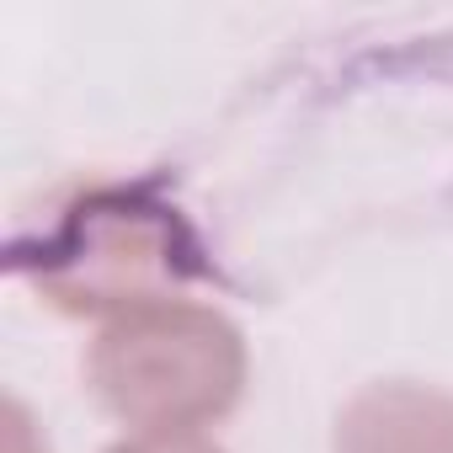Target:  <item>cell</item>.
I'll return each mask as SVG.
<instances>
[{"label": "cell", "mask_w": 453, "mask_h": 453, "mask_svg": "<svg viewBox=\"0 0 453 453\" xmlns=\"http://www.w3.org/2000/svg\"><path fill=\"white\" fill-rule=\"evenodd\" d=\"M86 379L134 432H197L241 400L246 342L213 304L160 299L96 331Z\"/></svg>", "instance_id": "cell-1"}, {"label": "cell", "mask_w": 453, "mask_h": 453, "mask_svg": "<svg viewBox=\"0 0 453 453\" xmlns=\"http://www.w3.org/2000/svg\"><path fill=\"white\" fill-rule=\"evenodd\" d=\"M33 267L59 310L112 320L139 304L181 299V283H192L203 262L176 208L139 187H96L54 219Z\"/></svg>", "instance_id": "cell-2"}, {"label": "cell", "mask_w": 453, "mask_h": 453, "mask_svg": "<svg viewBox=\"0 0 453 453\" xmlns=\"http://www.w3.org/2000/svg\"><path fill=\"white\" fill-rule=\"evenodd\" d=\"M336 453H453V395L426 384H368L336 416Z\"/></svg>", "instance_id": "cell-3"}, {"label": "cell", "mask_w": 453, "mask_h": 453, "mask_svg": "<svg viewBox=\"0 0 453 453\" xmlns=\"http://www.w3.org/2000/svg\"><path fill=\"white\" fill-rule=\"evenodd\" d=\"M107 453H224V448L203 432H134V437L112 442Z\"/></svg>", "instance_id": "cell-4"}]
</instances>
